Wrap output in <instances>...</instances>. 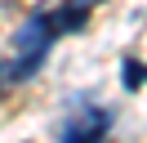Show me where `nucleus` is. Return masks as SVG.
Segmentation results:
<instances>
[{
  "label": "nucleus",
  "mask_w": 147,
  "mask_h": 143,
  "mask_svg": "<svg viewBox=\"0 0 147 143\" xmlns=\"http://www.w3.org/2000/svg\"><path fill=\"white\" fill-rule=\"evenodd\" d=\"M58 27H54V14H31L27 22L13 31V63H9V72L5 76L9 80H31L40 72V63L49 58V49H54V40H58Z\"/></svg>",
  "instance_id": "nucleus-1"
},
{
  "label": "nucleus",
  "mask_w": 147,
  "mask_h": 143,
  "mask_svg": "<svg viewBox=\"0 0 147 143\" xmlns=\"http://www.w3.org/2000/svg\"><path fill=\"white\" fill-rule=\"evenodd\" d=\"M71 116H67L63 125H58V143H102L111 130V107L102 103H89V98H71Z\"/></svg>",
  "instance_id": "nucleus-2"
},
{
  "label": "nucleus",
  "mask_w": 147,
  "mask_h": 143,
  "mask_svg": "<svg viewBox=\"0 0 147 143\" xmlns=\"http://www.w3.org/2000/svg\"><path fill=\"white\" fill-rule=\"evenodd\" d=\"M120 80H125V89H143V85H147V63L125 58V72H120Z\"/></svg>",
  "instance_id": "nucleus-3"
},
{
  "label": "nucleus",
  "mask_w": 147,
  "mask_h": 143,
  "mask_svg": "<svg viewBox=\"0 0 147 143\" xmlns=\"http://www.w3.org/2000/svg\"><path fill=\"white\" fill-rule=\"evenodd\" d=\"M0 89H5V63H0Z\"/></svg>",
  "instance_id": "nucleus-4"
}]
</instances>
